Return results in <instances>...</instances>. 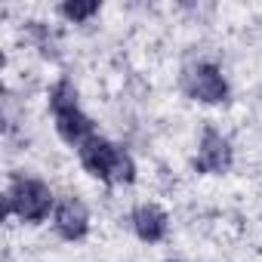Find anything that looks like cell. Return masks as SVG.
Returning <instances> with one entry per match:
<instances>
[{"instance_id": "1", "label": "cell", "mask_w": 262, "mask_h": 262, "mask_svg": "<svg viewBox=\"0 0 262 262\" xmlns=\"http://www.w3.org/2000/svg\"><path fill=\"white\" fill-rule=\"evenodd\" d=\"M77 155H80L83 170H86L90 176L108 182V185H129V182L136 179V164H133V158H129L120 145H114V142H108V139H102V136L86 139V142L77 148Z\"/></svg>"}, {"instance_id": "2", "label": "cell", "mask_w": 262, "mask_h": 262, "mask_svg": "<svg viewBox=\"0 0 262 262\" xmlns=\"http://www.w3.org/2000/svg\"><path fill=\"white\" fill-rule=\"evenodd\" d=\"M53 210V191L40 179H16L7 191V213L25 222H43Z\"/></svg>"}, {"instance_id": "3", "label": "cell", "mask_w": 262, "mask_h": 262, "mask_svg": "<svg viewBox=\"0 0 262 262\" xmlns=\"http://www.w3.org/2000/svg\"><path fill=\"white\" fill-rule=\"evenodd\" d=\"M182 86L191 99L204 102V105H219L228 99V80L222 77V71L210 62H201V65H191L182 77Z\"/></svg>"}, {"instance_id": "4", "label": "cell", "mask_w": 262, "mask_h": 262, "mask_svg": "<svg viewBox=\"0 0 262 262\" xmlns=\"http://www.w3.org/2000/svg\"><path fill=\"white\" fill-rule=\"evenodd\" d=\"M194 167L201 173H225L231 167L228 139L222 133H216V129H207L201 139V148H198V158H194Z\"/></svg>"}, {"instance_id": "5", "label": "cell", "mask_w": 262, "mask_h": 262, "mask_svg": "<svg viewBox=\"0 0 262 262\" xmlns=\"http://www.w3.org/2000/svg\"><path fill=\"white\" fill-rule=\"evenodd\" d=\"M56 231L65 241H80L90 231V213L83 207V201L77 198H62L56 207Z\"/></svg>"}, {"instance_id": "6", "label": "cell", "mask_w": 262, "mask_h": 262, "mask_svg": "<svg viewBox=\"0 0 262 262\" xmlns=\"http://www.w3.org/2000/svg\"><path fill=\"white\" fill-rule=\"evenodd\" d=\"M133 228H136V234L142 241L158 244V241H164V234L170 228V216L158 204H139L133 210Z\"/></svg>"}, {"instance_id": "7", "label": "cell", "mask_w": 262, "mask_h": 262, "mask_svg": "<svg viewBox=\"0 0 262 262\" xmlns=\"http://www.w3.org/2000/svg\"><path fill=\"white\" fill-rule=\"evenodd\" d=\"M56 129H59V136H62L68 145H74V148H80L86 139H93V136H96L93 120H90L80 108L59 111V114H56Z\"/></svg>"}, {"instance_id": "8", "label": "cell", "mask_w": 262, "mask_h": 262, "mask_svg": "<svg viewBox=\"0 0 262 262\" xmlns=\"http://www.w3.org/2000/svg\"><path fill=\"white\" fill-rule=\"evenodd\" d=\"M50 108H53V114L77 108V90H74L71 80H59V83L50 90Z\"/></svg>"}, {"instance_id": "9", "label": "cell", "mask_w": 262, "mask_h": 262, "mask_svg": "<svg viewBox=\"0 0 262 262\" xmlns=\"http://www.w3.org/2000/svg\"><path fill=\"white\" fill-rule=\"evenodd\" d=\"M59 13L65 19H71V22H86V19H93L99 13V4L96 0H90V4H62Z\"/></svg>"}, {"instance_id": "10", "label": "cell", "mask_w": 262, "mask_h": 262, "mask_svg": "<svg viewBox=\"0 0 262 262\" xmlns=\"http://www.w3.org/2000/svg\"><path fill=\"white\" fill-rule=\"evenodd\" d=\"M167 262H176V259H167Z\"/></svg>"}]
</instances>
